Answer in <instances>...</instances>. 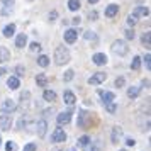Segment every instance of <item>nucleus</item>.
Listing matches in <instances>:
<instances>
[{"label": "nucleus", "instance_id": "51", "mask_svg": "<svg viewBox=\"0 0 151 151\" xmlns=\"http://www.w3.org/2000/svg\"><path fill=\"white\" fill-rule=\"evenodd\" d=\"M0 144H2V137H0Z\"/></svg>", "mask_w": 151, "mask_h": 151}, {"label": "nucleus", "instance_id": "22", "mask_svg": "<svg viewBox=\"0 0 151 151\" xmlns=\"http://www.w3.org/2000/svg\"><path fill=\"white\" fill-rule=\"evenodd\" d=\"M14 32H15V24H7L4 27V31H2V34L5 36V37H12Z\"/></svg>", "mask_w": 151, "mask_h": 151}, {"label": "nucleus", "instance_id": "44", "mask_svg": "<svg viewBox=\"0 0 151 151\" xmlns=\"http://www.w3.org/2000/svg\"><path fill=\"white\" fill-rule=\"evenodd\" d=\"M127 24H129L131 27H132V26H136V19H134L132 15H129V17H127Z\"/></svg>", "mask_w": 151, "mask_h": 151}, {"label": "nucleus", "instance_id": "13", "mask_svg": "<svg viewBox=\"0 0 151 151\" xmlns=\"http://www.w3.org/2000/svg\"><path fill=\"white\" fill-rule=\"evenodd\" d=\"M150 15V9L148 7H136L132 10V17L137 19V17H148Z\"/></svg>", "mask_w": 151, "mask_h": 151}, {"label": "nucleus", "instance_id": "48", "mask_svg": "<svg viewBox=\"0 0 151 151\" xmlns=\"http://www.w3.org/2000/svg\"><path fill=\"white\" fill-rule=\"evenodd\" d=\"M73 24H76V26H78V24H80V17H75V19H73Z\"/></svg>", "mask_w": 151, "mask_h": 151}, {"label": "nucleus", "instance_id": "31", "mask_svg": "<svg viewBox=\"0 0 151 151\" xmlns=\"http://www.w3.org/2000/svg\"><path fill=\"white\" fill-rule=\"evenodd\" d=\"M19 99H21V105H22V104H27L29 100H31V92H29V90H24Z\"/></svg>", "mask_w": 151, "mask_h": 151}, {"label": "nucleus", "instance_id": "19", "mask_svg": "<svg viewBox=\"0 0 151 151\" xmlns=\"http://www.w3.org/2000/svg\"><path fill=\"white\" fill-rule=\"evenodd\" d=\"M9 60H10V51L7 48H4V46H0V65L7 63Z\"/></svg>", "mask_w": 151, "mask_h": 151}, {"label": "nucleus", "instance_id": "52", "mask_svg": "<svg viewBox=\"0 0 151 151\" xmlns=\"http://www.w3.org/2000/svg\"><path fill=\"white\" fill-rule=\"evenodd\" d=\"M70 151H76V150H70Z\"/></svg>", "mask_w": 151, "mask_h": 151}, {"label": "nucleus", "instance_id": "4", "mask_svg": "<svg viewBox=\"0 0 151 151\" xmlns=\"http://www.w3.org/2000/svg\"><path fill=\"white\" fill-rule=\"evenodd\" d=\"M15 109H17V104H15L12 99H7L5 102L2 104V107H0V110H2V116H10L12 112H15Z\"/></svg>", "mask_w": 151, "mask_h": 151}, {"label": "nucleus", "instance_id": "25", "mask_svg": "<svg viewBox=\"0 0 151 151\" xmlns=\"http://www.w3.org/2000/svg\"><path fill=\"white\" fill-rule=\"evenodd\" d=\"M139 92H141V87H129L127 88V97L129 99H137Z\"/></svg>", "mask_w": 151, "mask_h": 151}, {"label": "nucleus", "instance_id": "6", "mask_svg": "<svg viewBox=\"0 0 151 151\" xmlns=\"http://www.w3.org/2000/svg\"><path fill=\"white\" fill-rule=\"evenodd\" d=\"M51 141L53 143H65L66 141V132L61 129V127H56L51 134Z\"/></svg>", "mask_w": 151, "mask_h": 151}, {"label": "nucleus", "instance_id": "35", "mask_svg": "<svg viewBox=\"0 0 151 151\" xmlns=\"http://www.w3.org/2000/svg\"><path fill=\"white\" fill-rule=\"evenodd\" d=\"M105 110H107V112H109V114H114V112H116L117 110V104H107V105H105Z\"/></svg>", "mask_w": 151, "mask_h": 151}, {"label": "nucleus", "instance_id": "45", "mask_svg": "<svg viewBox=\"0 0 151 151\" xmlns=\"http://www.w3.org/2000/svg\"><path fill=\"white\" fill-rule=\"evenodd\" d=\"M88 151H100V146H99V144H90Z\"/></svg>", "mask_w": 151, "mask_h": 151}, {"label": "nucleus", "instance_id": "30", "mask_svg": "<svg viewBox=\"0 0 151 151\" xmlns=\"http://www.w3.org/2000/svg\"><path fill=\"white\" fill-rule=\"evenodd\" d=\"M37 65L41 66V68H46L49 65V56H46V55H41L39 58H37Z\"/></svg>", "mask_w": 151, "mask_h": 151}, {"label": "nucleus", "instance_id": "5", "mask_svg": "<svg viewBox=\"0 0 151 151\" xmlns=\"http://www.w3.org/2000/svg\"><path fill=\"white\" fill-rule=\"evenodd\" d=\"M107 80V73H104V71H97V73H93V75L88 78V83L90 85H100V83H104Z\"/></svg>", "mask_w": 151, "mask_h": 151}, {"label": "nucleus", "instance_id": "37", "mask_svg": "<svg viewBox=\"0 0 151 151\" xmlns=\"http://www.w3.org/2000/svg\"><path fill=\"white\" fill-rule=\"evenodd\" d=\"M5 151H17V144L12 143V141H9V143L5 144Z\"/></svg>", "mask_w": 151, "mask_h": 151}, {"label": "nucleus", "instance_id": "29", "mask_svg": "<svg viewBox=\"0 0 151 151\" xmlns=\"http://www.w3.org/2000/svg\"><path fill=\"white\" fill-rule=\"evenodd\" d=\"M92 144V139H90V136H82V137H78V146H82V148H85V146H90Z\"/></svg>", "mask_w": 151, "mask_h": 151}, {"label": "nucleus", "instance_id": "3", "mask_svg": "<svg viewBox=\"0 0 151 151\" xmlns=\"http://www.w3.org/2000/svg\"><path fill=\"white\" fill-rule=\"evenodd\" d=\"M71 116H73V110L68 109L65 110V112H60L58 116H56V122H58V126H66V124L71 122Z\"/></svg>", "mask_w": 151, "mask_h": 151}, {"label": "nucleus", "instance_id": "28", "mask_svg": "<svg viewBox=\"0 0 151 151\" xmlns=\"http://www.w3.org/2000/svg\"><path fill=\"white\" fill-rule=\"evenodd\" d=\"M139 68H141V56H134L132 61H131V70L132 71H137Z\"/></svg>", "mask_w": 151, "mask_h": 151}, {"label": "nucleus", "instance_id": "18", "mask_svg": "<svg viewBox=\"0 0 151 151\" xmlns=\"http://www.w3.org/2000/svg\"><path fill=\"white\" fill-rule=\"evenodd\" d=\"M117 14H119V5L117 4L107 5V9H105V17H116Z\"/></svg>", "mask_w": 151, "mask_h": 151}, {"label": "nucleus", "instance_id": "10", "mask_svg": "<svg viewBox=\"0 0 151 151\" xmlns=\"http://www.w3.org/2000/svg\"><path fill=\"white\" fill-rule=\"evenodd\" d=\"M99 95H100V100H102L104 105L112 104L114 102V99H116V95H114L112 92H107V90H99Z\"/></svg>", "mask_w": 151, "mask_h": 151}, {"label": "nucleus", "instance_id": "1", "mask_svg": "<svg viewBox=\"0 0 151 151\" xmlns=\"http://www.w3.org/2000/svg\"><path fill=\"white\" fill-rule=\"evenodd\" d=\"M71 60V55H70V49L66 46H58L55 49V63L58 66H63V65H66V63Z\"/></svg>", "mask_w": 151, "mask_h": 151}, {"label": "nucleus", "instance_id": "21", "mask_svg": "<svg viewBox=\"0 0 151 151\" xmlns=\"http://www.w3.org/2000/svg\"><path fill=\"white\" fill-rule=\"evenodd\" d=\"M15 46H17V48H24V46H27V36L24 34V32L15 37Z\"/></svg>", "mask_w": 151, "mask_h": 151}, {"label": "nucleus", "instance_id": "32", "mask_svg": "<svg viewBox=\"0 0 151 151\" xmlns=\"http://www.w3.org/2000/svg\"><path fill=\"white\" fill-rule=\"evenodd\" d=\"M75 76V70H66L65 75H63V82H71Z\"/></svg>", "mask_w": 151, "mask_h": 151}, {"label": "nucleus", "instance_id": "47", "mask_svg": "<svg viewBox=\"0 0 151 151\" xmlns=\"http://www.w3.org/2000/svg\"><path fill=\"white\" fill-rule=\"evenodd\" d=\"M53 112H55V109H46L44 110V116H51Z\"/></svg>", "mask_w": 151, "mask_h": 151}, {"label": "nucleus", "instance_id": "20", "mask_svg": "<svg viewBox=\"0 0 151 151\" xmlns=\"http://www.w3.org/2000/svg\"><path fill=\"white\" fill-rule=\"evenodd\" d=\"M19 85H21V82H19V78H17V76H9V78H7V87L10 90H17V88H19Z\"/></svg>", "mask_w": 151, "mask_h": 151}, {"label": "nucleus", "instance_id": "17", "mask_svg": "<svg viewBox=\"0 0 151 151\" xmlns=\"http://www.w3.org/2000/svg\"><path fill=\"white\" fill-rule=\"evenodd\" d=\"M63 100H65L66 105H73V104L76 102V97H75V93H73L71 90H66V92L63 93Z\"/></svg>", "mask_w": 151, "mask_h": 151}, {"label": "nucleus", "instance_id": "23", "mask_svg": "<svg viewBox=\"0 0 151 151\" xmlns=\"http://www.w3.org/2000/svg\"><path fill=\"white\" fill-rule=\"evenodd\" d=\"M42 99H44L46 102H55V100H56V92H55V90H44Z\"/></svg>", "mask_w": 151, "mask_h": 151}, {"label": "nucleus", "instance_id": "33", "mask_svg": "<svg viewBox=\"0 0 151 151\" xmlns=\"http://www.w3.org/2000/svg\"><path fill=\"white\" fill-rule=\"evenodd\" d=\"M124 85H126V78L124 76H117L116 80H114V87L116 88H122Z\"/></svg>", "mask_w": 151, "mask_h": 151}, {"label": "nucleus", "instance_id": "49", "mask_svg": "<svg viewBox=\"0 0 151 151\" xmlns=\"http://www.w3.org/2000/svg\"><path fill=\"white\" fill-rule=\"evenodd\" d=\"M99 0H88V4H97Z\"/></svg>", "mask_w": 151, "mask_h": 151}, {"label": "nucleus", "instance_id": "34", "mask_svg": "<svg viewBox=\"0 0 151 151\" xmlns=\"http://www.w3.org/2000/svg\"><path fill=\"white\" fill-rule=\"evenodd\" d=\"M29 49H31L32 53H39V51H41V44L34 41V42H31V46H29Z\"/></svg>", "mask_w": 151, "mask_h": 151}, {"label": "nucleus", "instance_id": "14", "mask_svg": "<svg viewBox=\"0 0 151 151\" xmlns=\"http://www.w3.org/2000/svg\"><path fill=\"white\" fill-rule=\"evenodd\" d=\"M83 37H85V41L92 42V46H97V42H99V36H97L93 31H85V32H83Z\"/></svg>", "mask_w": 151, "mask_h": 151}, {"label": "nucleus", "instance_id": "9", "mask_svg": "<svg viewBox=\"0 0 151 151\" xmlns=\"http://www.w3.org/2000/svg\"><path fill=\"white\" fill-rule=\"evenodd\" d=\"M76 124H78L80 127H88L90 117H88V112H87V110H80V112H78V121H76Z\"/></svg>", "mask_w": 151, "mask_h": 151}, {"label": "nucleus", "instance_id": "8", "mask_svg": "<svg viewBox=\"0 0 151 151\" xmlns=\"http://www.w3.org/2000/svg\"><path fill=\"white\" fill-rule=\"evenodd\" d=\"M46 131H48V121L46 119H39L36 122V132H37V136L42 139V137L46 136Z\"/></svg>", "mask_w": 151, "mask_h": 151}, {"label": "nucleus", "instance_id": "46", "mask_svg": "<svg viewBox=\"0 0 151 151\" xmlns=\"http://www.w3.org/2000/svg\"><path fill=\"white\" fill-rule=\"evenodd\" d=\"M126 144H127V146H134V144H136V141H134L132 137H126Z\"/></svg>", "mask_w": 151, "mask_h": 151}, {"label": "nucleus", "instance_id": "26", "mask_svg": "<svg viewBox=\"0 0 151 151\" xmlns=\"http://www.w3.org/2000/svg\"><path fill=\"white\" fill-rule=\"evenodd\" d=\"M82 7V4H80V0H68V9L71 12H76V10H80Z\"/></svg>", "mask_w": 151, "mask_h": 151}, {"label": "nucleus", "instance_id": "11", "mask_svg": "<svg viewBox=\"0 0 151 151\" xmlns=\"http://www.w3.org/2000/svg\"><path fill=\"white\" fill-rule=\"evenodd\" d=\"M76 39H78V29H68L65 32V41L68 42V44L76 42Z\"/></svg>", "mask_w": 151, "mask_h": 151}, {"label": "nucleus", "instance_id": "36", "mask_svg": "<svg viewBox=\"0 0 151 151\" xmlns=\"http://www.w3.org/2000/svg\"><path fill=\"white\" fill-rule=\"evenodd\" d=\"M26 124H27V119H26V117H21V119L17 121V129H19V131L24 129V127H26Z\"/></svg>", "mask_w": 151, "mask_h": 151}, {"label": "nucleus", "instance_id": "41", "mask_svg": "<svg viewBox=\"0 0 151 151\" xmlns=\"http://www.w3.org/2000/svg\"><path fill=\"white\" fill-rule=\"evenodd\" d=\"M144 65H146V70L151 68V56H150V55L144 56Z\"/></svg>", "mask_w": 151, "mask_h": 151}, {"label": "nucleus", "instance_id": "15", "mask_svg": "<svg viewBox=\"0 0 151 151\" xmlns=\"http://www.w3.org/2000/svg\"><path fill=\"white\" fill-rule=\"evenodd\" d=\"M92 61L95 63L97 66H102V65L107 63V56L104 55V53H95V55L92 56Z\"/></svg>", "mask_w": 151, "mask_h": 151}, {"label": "nucleus", "instance_id": "38", "mask_svg": "<svg viewBox=\"0 0 151 151\" xmlns=\"http://www.w3.org/2000/svg\"><path fill=\"white\" fill-rule=\"evenodd\" d=\"M36 150H37L36 143H27L26 146H24V150H22V151H36Z\"/></svg>", "mask_w": 151, "mask_h": 151}, {"label": "nucleus", "instance_id": "2", "mask_svg": "<svg viewBox=\"0 0 151 151\" xmlns=\"http://www.w3.org/2000/svg\"><path fill=\"white\" fill-rule=\"evenodd\" d=\"M112 51L119 56H126L127 51H129V44L124 41V39H116V41L112 42Z\"/></svg>", "mask_w": 151, "mask_h": 151}, {"label": "nucleus", "instance_id": "24", "mask_svg": "<svg viewBox=\"0 0 151 151\" xmlns=\"http://www.w3.org/2000/svg\"><path fill=\"white\" fill-rule=\"evenodd\" d=\"M36 85H37V87H46V85H48V76L44 75V73L36 75Z\"/></svg>", "mask_w": 151, "mask_h": 151}, {"label": "nucleus", "instance_id": "50", "mask_svg": "<svg viewBox=\"0 0 151 151\" xmlns=\"http://www.w3.org/2000/svg\"><path fill=\"white\" fill-rule=\"evenodd\" d=\"M119 151H127V150H119Z\"/></svg>", "mask_w": 151, "mask_h": 151}, {"label": "nucleus", "instance_id": "16", "mask_svg": "<svg viewBox=\"0 0 151 151\" xmlns=\"http://www.w3.org/2000/svg\"><path fill=\"white\" fill-rule=\"evenodd\" d=\"M2 2V14L4 15H7V14H10L12 12V9H14V0H0Z\"/></svg>", "mask_w": 151, "mask_h": 151}, {"label": "nucleus", "instance_id": "53", "mask_svg": "<svg viewBox=\"0 0 151 151\" xmlns=\"http://www.w3.org/2000/svg\"><path fill=\"white\" fill-rule=\"evenodd\" d=\"M58 151H60V150H58Z\"/></svg>", "mask_w": 151, "mask_h": 151}, {"label": "nucleus", "instance_id": "7", "mask_svg": "<svg viewBox=\"0 0 151 151\" xmlns=\"http://www.w3.org/2000/svg\"><path fill=\"white\" fill-rule=\"evenodd\" d=\"M124 136V131L121 126H114L112 127V132H110V141H112V144H117L121 139H122Z\"/></svg>", "mask_w": 151, "mask_h": 151}, {"label": "nucleus", "instance_id": "12", "mask_svg": "<svg viewBox=\"0 0 151 151\" xmlns=\"http://www.w3.org/2000/svg\"><path fill=\"white\" fill-rule=\"evenodd\" d=\"M12 126V116H0V129L9 131Z\"/></svg>", "mask_w": 151, "mask_h": 151}, {"label": "nucleus", "instance_id": "39", "mask_svg": "<svg viewBox=\"0 0 151 151\" xmlns=\"http://www.w3.org/2000/svg\"><path fill=\"white\" fill-rule=\"evenodd\" d=\"M24 70H26V68H24L22 65H17V66H15V75H17V78L24 75Z\"/></svg>", "mask_w": 151, "mask_h": 151}, {"label": "nucleus", "instance_id": "43", "mask_svg": "<svg viewBox=\"0 0 151 151\" xmlns=\"http://www.w3.org/2000/svg\"><path fill=\"white\" fill-rule=\"evenodd\" d=\"M88 19H90V21H97V19H99V14L93 10V12H90V14H88Z\"/></svg>", "mask_w": 151, "mask_h": 151}, {"label": "nucleus", "instance_id": "40", "mask_svg": "<svg viewBox=\"0 0 151 151\" xmlns=\"http://www.w3.org/2000/svg\"><path fill=\"white\" fill-rule=\"evenodd\" d=\"M134 36H136V32H134L132 29H127V31H126V37H127V39L132 41V39H134Z\"/></svg>", "mask_w": 151, "mask_h": 151}, {"label": "nucleus", "instance_id": "42", "mask_svg": "<svg viewBox=\"0 0 151 151\" xmlns=\"http://www.w3.org/2000/svg\"><path fill=\"white\" fill-rule=\"evenodd\" d=\"M48 17H49V21H56V17H58V12H56V10H51Z\"/></svg>", "mask_w": 151, "mask_h": 151}, {"label": "nucleus", "instance_id": "27", "mask_svg": "<svg viewBox=\"0 0 151 151\" xmlns=\"http://www.w3.org/2000/svg\"><path fill=\"white\" fill-rule=\"evenodd\" d=\"M141 44H143L144 48H150L151 46V32H144L141 36Z\"/></svg>", "mask_w": 151, "mask_h": 151}]
</instances>
